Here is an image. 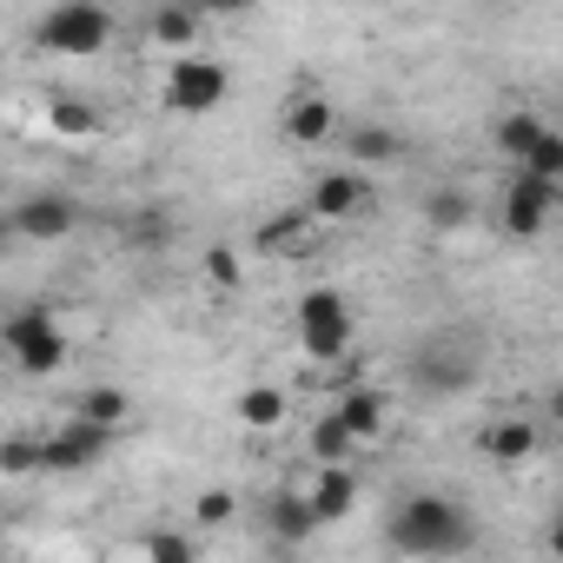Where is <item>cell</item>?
I'll return each instance as SVG.
<instances>
[{"label": "cell", "mask_w": 563, "mask_h": 563, "mask_svg": "<svg viewBox=\"0 0 563 563\" xmlns=\"http://www.w3.org/2000/svg\"><path fill=\"white\" fill-rule=\"evenodd\" d=\"M8 225H14L21 239H67V232L80 225V206H74L67 192H27V199H14Z\"/></svg>", "instance_id": "obj_9"}, {"label": "cell", "mask_w": 563, "mask_h": 563, "mask_svg": "<svg viewBox=\"0 0 563 563\" xmlns=\"http://www.w3.org/2000/svg\"><path fill=\"white\" fill-rule=\"evenodd\" d=\"M258 245H265V252H286V258H299V252H312V245H319V219H312L306 206H292V212H272V219L258 225Z\"/></svg>", "instance_id": "obj_13"}, {"label": "cell", "mask_w": 563, "mask_h": 563, "mask_svg": "<svg viewBox=\"0 0 563 563\" xmlns=\"http://www.w3.org/2000/svg\"><path fill=\"white\" fill-rule=\"evenodd\" d=\"M146 34H153L159 47H179V54H186V47L199 41V14H192V8H153V14H146Z\"/></svg>", "instance_id": "obj_19"}, {"label": "cell", "mask_w": 563, "mask_h": 563, "mask_svg": "<svg viewBox=\"0 0 563 563\" xmlns=\"http://www.w3.org/2000/svg\"><path fill=\"white\" fill-rule=\"evenodd\" d=\"M464 530H471V517H464L444 490H418V497H405V504L385 517V537H391V550H405V556H451V550L464 543Z\"/></svg>", "instance_id": "obj_1"}, {"label": "cell", "mask_w": 563, "mask_h": 563, "mask_svg": "<svg viewBox=\"0 0 563 563\" xmlns=\"http://www.w3.org/2000/svg\"><path fill=\"white\" fill-rule=\"evenodd\" d=\"M543 140H550V126H543V113H537V107H510V113L497 120V153H504V159H517V166H523Z\"/></svg>", "instance_id": "obj_14"}, {"label": "cell", "mask_w": 563, "mask_h": 563, "mask_svg": "<svg viewBox=\"0 0 563 563\" xmlns=\"http://www.w3.org/2000/svg\"><path fill=\"white\" fill-rule=\"evenodd\" d=\"M239 424L245 431H272V424H286V391H272V385H252V391H239Z\"/></svg>", "instance_id": "obj_18"}, {"label": "cell", "mask_w": 563, "mask_h": 563, "mask_svg": "<svg viewBox=\"0 0 563 563\" xmlns=\"http://www.w3.org/2000/svg\"><path fill=\"white\" fill-rule=\"evenodd\" d=\"M550 206H556V186H543V179H530V173H517V179L504 186V206H497V225H504L510 239H537V232L550 225Z\"/></svg>", "instance_id": "obj_7"}, {"label": "cell", "mask_w": 563, "mask_h": 563, "mask_svg": "<svg viewBox=\"0 0 563 563\" xmlns=\"http://www.w3.org/2000/svg\"><path fill=\"white\" fill-rule=\"evenodd\" d=\"M232 490H199V504H192V517L206 523V530H219V523H232Z\"/></svg>", "instance_id": "obj_25"}, {"label": "cell", "mask_w": 563, "mask_h": 563, "mask_svg": "<svg viewBox=\"0 0 563 563\" xmlns=\"http://www.w3.org/2000/svg\"><path fill=\"white\" fill-rule=\"evenodd\" d=\"M537 444H543V431H537L530 418H490V424L477 431V457H484V464H523Z\"/></svg>", "instance_id": "obj_10"}, {"label": "cell", "mask_w": 563, "mask_h": 563, "mask_svg": "<svg viewBox=\"0 0 563 563\" xmlns=\"http://www.w3.org/2000/svg\"><path fill=\"white\" fill-rule=\"evenodd\" d=\"M54 126H60V133H93L100 120H93L80 100H54Z\"/></svg>", "instance_id": "obj_28"}, {"label": "cell", "mask_w": 563, "mask_h": 563, "mask_svg": "<svg viewBox=\"0 0 563 563\" xmlns=\"http://www.w3.org/2000/svg\"><path fill=\"white\" fill-rule=\"evenodd\" d=\"M206 278H219V286H239V278H245L239 252H232V245H212V252H206Z\"/></svg>", "instance_id": "obj_26"}, {"label": "cell", "mask_w": 563, "mask_h": 563, "mask_svg": "<svg viewBox=\"0 0 563 563\" xmlns=\"http://www.w3.org/2000/svg\"><path fill=\"white\" fill-rule=\"evenodd\" d=\"M306 444H312L319 471H332V464H345V457H352V444H358V438H352V431L339 424V411H325V418H319V424L306 431Z\"/></svg>", "instance_id": "obj_21"}, {"label": "cell", "mask_w": 563, "mask_h": 563, "mask_svg": "<svg viewBox=\"0 0 563 563\" xmlns=\"http://www.w3.org/2000/svg\"><path fill=\"white\" fill-rule=\"evenodd\" d=\"M126 411H133V398H126L120 385H93V391H80V405H74V418H87V424H100V431H120Z\"/></svg>", "instance_id": "obj_17"}, {"label": "cell", "mask_w": 563, "mask_h": 563, "mask_svg": "<svg viewBox=\"0 0 563 563\" xmlns=\"http://www.w3.org/2000/svg\"><path fill=\"white\" fill-rule=\"evenodd\" d=\"M345 146H352V159H372V166H398L405 159V140L391 126H352Z\"/></svg>", "instance_id": "obj_20"}, {"label": "cell", "mask_w": 563, "mask_h": 563, "mask_svg": "<svg viewBox=\"0 0 563 563\" xmlns=\"http://www.w3.org/2000/svg\"><path fill=\"white\" fill-rule=\"evenodd\" d=\"M8 352H14V365H21L27 378H54V372L67 365V339H60V325H54L47 306H21V312L8 319Z\"/></svg>", "instance_id": "obj_4"}, {"label": "cell", "mask_w": 563, "mask_h": 563, "mask_svg": "<svg viewBox=\"0 0 563 563\" xmlns=\"http://www.w3.org/2000/svg\"><path fill=\"white\" fill-rule=\"evenodd\" d=\"M471 212H477V206H471V192H457V186H438V192L424 199V219H431L438 232H457Z\"/></svg>", "instance_id": "obj_22"}, {"label": "cell", "mask_w": 563, "mask_h": 563, "mask_svg": "<svg viewBox=\"0 0 563 563\" xmlns=\"http://www.w3.org/2000/svg\"><path fill=\"white\" fill-rule=\"evenodd\" d=\"M543 543H550V556H556V563H563V510H556V517H550V530H543Z\"/></svg>", "instance_id": "obj_30"}, {"label": "cell", "mask_w": 563, "mask_h": 563, "mask_svg": "<svg viewBox=\"0 0 563 563\" xmlns=\"http://www.w3.org/2000/svg\"><path fill=\"white\" fill-rule=\"evenodd\" d=\"M133 239H146V245H166V239H173V219H166V212H146V219L133 225Z\"/></svg>", "instance_id": "obj_29"}, {"label": "cell", "mask_w": 563, "mask_h": 563, "mask_svg": "<svg viewBox=\"0 0 563 563\" xmlns=\"http://www.w3.org/2000/svg\"><path fill=\"white\" fill-rule=\"evenodd\" d=\"M550 418H556V424H563V385H556V391H550Z\"/></svg>", "instance_id": "obj_31"}, {"label": "cell", "mask_w": 563, "mask_h": 563, "mask_svg": "<svg viewBox=\"0 0 563 563\" xmlns=\"http://www.w3.org/2000/svg\"><path fill=\"white\" fill-rule=\"evenodd\" d=\"M0 464H8V477H27V471H41V444H27V438H8Z\"/></svg>", "instance_id": "obj_27"}, {"label": "cell", "mask_w": 563, "mask_h": 563, "mask_svg": "<svg viewBox=\"0 0 563 563\" xmlns=\"http://www.w3.org/2000/svg\"><path fill=\"white\" fill-rule=\"evenodd\" d=\"M107 444H113V431H100V424H87V418H67V424H54V431L41 438V471H47V477H74V471L100 464Z\"/></svg>", "instance_id": "obj_6"}, {"label": "cell", "mask_w": 563, "mask_h": 563, "mask_svg": "<svg viewBox=\"0 0 563 563\" xmlns=\"http://www.w3.org/2000/svg\"><path fill=\"white\" fill-rule=\"evenodd\" d=\"M352 306H345V292H332V286H312L306 299H299V345H306V358L312 365H352Z\"/></svg>", "instance_id": "obj_2"}, {"label": "cell", "mask_w": 563, "mask_h": 563, "mask_svg": "<svg viewBox=\"0 0 563 563\" xmlns=\"http://www.w3.org/2000/svg\"><path fill=\"white\" fill-rule=\"evenodd\" d=\"M159 93H166V107H173V113L199 120V113L225 107V93H232V74H225V60H206V54H173V60H166V80H159Z\"/></svg>", "instance_id": "obj_3"}, {"label": "cell", "mask_w": 563, "mask_h": 563, "mask_svg": "<svg viewBox=\"0 0 563 563\" xmlns=\"http://www.w3.org/2000/svg\"><path fill=\"white\" fill-rule=\"evenodd\" d=\"M34 41H41L47 54H100V47L113 41V14L93 8V0H67V8L41 14Z\"/></svg>", "instance_id": "obj_5"}, {"label": "cell", "mask_w": 563, "mask_h": 563, "mask_svg": "<svg viewBox=\"0 0 563 563\" xmlns=\"http://www.w3.org/2000/svg\"><path fill=\"white\" fill-rule=\"evenodd\" d=\"M146 563H199V543L186 530H146Z\"/></svg>", "instance_id": "obj_23"}, {"label": "cell", "mask_w": 563, "mask_h": 563, "mask_svg": "<svg viewBox=\"0 0 563 563\" xmlns=\"http://www.w3.org/2000/svg\"><path fill=\"white\" fill-rule=\"evenodd\" d=\"M517 173H530V179H543V186H563V133H550V140H543Z\"/></svg>", "instance_id": "obj_24"}, {"label": "cell", "mask_w": 563, "mask_h": 563, "mask_svg": "<svg viewBox=\"0 0 563 563\" xmlns=\"http://www.w3.org/2000/svg\"><path fill=\"white\" fill-rule=\"evenodd\" d=\"M365 206H372V179H365V173H345V166H339V173H319L312 192H306V212H312L319 225H325V219H358Z\"/></svg>", "instance_id": "obj_8"}, {"label": "cell", "mask_w": 563, "mask_h": 563, "mask_svg": "<svg viewBox=\"0 0 563 563\" xmlns=\"http://www.w3.org/2000/svg\"><path fill=\"white\" fill-rule=\"evenodd\" d=\"M332 133H339V113H332L325 93H292L286 100V140L292 146H325Z\"/></svg>", "instance_id": "obj_12"}, {"label": "cell", "mask_w": 563, "mask_h": 563, "mask_svg": "<svg viewBox=\"0 0 563 563\" xmlns=\"http://www.w3.org/2000/svg\"><path fill=\"white\" fill-rule=\"evenodd\" d=\"M265 530H272L278 543H306V537H319L325 523H319V510H312L306 490H272V504H265Z\"/></svg>", "instance_id": "obj_11"}, {"label": "cell", "mask_w": 563, "mask_h": 563, "mask_svg": "<svg viewBox=\"0 0 563 563\" xmlns=\"http://www.w3.org/2000/svg\"><path fill=\"white\" fill-rule=\"evenodd\" d=\"M339 424L358 438V444H372L378 431H385V391H372V385H352V391H339Z\"/></svg>", "instance_id": "obj_15"}, {"label": "cell", "mask_w": 563, "mask_h": 563, "mask_svg": "<svg viewBox=\"0 0 563 563\" xmlns=\"http://www.w3.org/2000/svg\"><path fill=\"white\" fill-rule=\"evenodd\" d=\"M306 497H312L319 523H345V517L358 510V477H352L345 464H332V471H319V484H312Z\"/></svg>", "instance_id": "obj_16"}]
</instances>
